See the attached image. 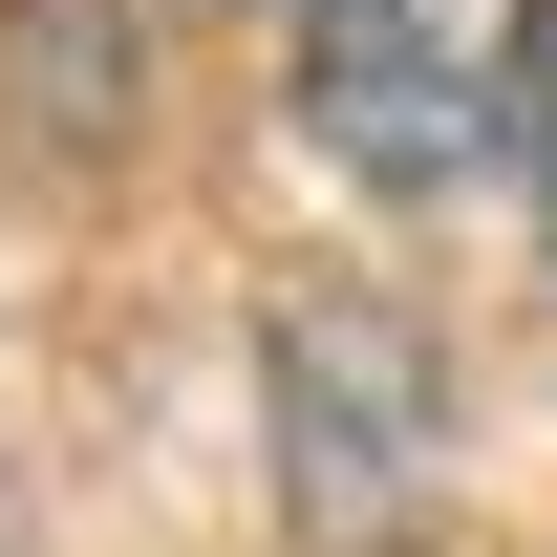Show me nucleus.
Listing matches in <instances>:
<instances>
[{"instance_id":"1","label":"nucleus","mask_w":557,"mask_h":557,"mask_svg":"<svg viewBox=\"0 0 557 557\" xmlns=\"http://www.w3.org/2000/svg\"><path fill=\"white\" fill-rule=\"evenodd\" d=\"M536 44H557V0H300V129L364 194H450L515 150Z\"/></svg>"},{"instance_id":"2","label":"nucleus","mask_w":557,"mask_h":557,"mask_svg":"<svg viewBox=\"0 0 557 557\" xmlns=\"http://www.w3.org/2000/svg\"><path fill=\"white\" fill-rule=\"evenodd\" d=\"M258 364H278V493H300V536L386 557L429 515V344L364 300V278H300L258 322Z\"/></svg>"},{"instance_id":"3","label":"nucleus","mask_w":557,"mask_h":557,"mask_svg":"<svg viewBox=\"0 0 557 557\" xmlns=\"http://www.w3.org/2000/svg\"><path fill=\"white\" fill-rule=\"evenodd\" d=\"M515 129H536V214H557V44H536V108H515Z\"/></svg>"},{"instance_id":"4","label":"nucleus","mask_w":557,"mask_h":557,"mask_svg":"<svg viewBox=\"0 0 557 557\" xmlns=\"http://www.w3.org/2000/svg\"><path fill=\"white\" fill-rule=\"evenodd\" d=\"M22 22H44V0H22Z\"/></svg>"}]
</instances>
